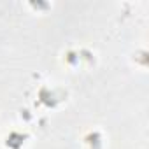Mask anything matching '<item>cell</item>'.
Segmentation results:
<instances>
[{
    "label": "cell",
    "instance_id": "obj_1",
    "mask_svg": "<svg viewBox=\"0 0 149 149\" xmlns=\"http://www.w3.org/2000/svg\"><path fill=\"white\" fill-rule=\"evenodd\" d=\"M65 63L70 67V68H81V61H91L93 60V53H84V49H70L67 51V56L63 58Z\"/></svg>",
    "mask_w": 149,
    "mask_h": 149
}]
</instances>
